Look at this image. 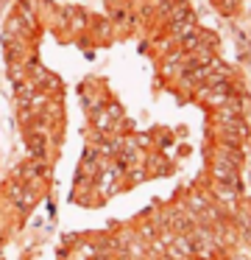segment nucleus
Returning a JSON list of instances; mask_svg holds the SVG:
<instances>
[{"mask_svg": "<svg viewBox=\"0 0 251 260\" xmlns=\"http://www.w3.org/2000/svg\"><path fill=\"white\" fill-rule=\"evenodd\" d=\"M45 187H33V185H25V182L20 179H6L3 182V190H0V199H3L6 210H11L14 213V218H25L28 213H31L33 207L39 204V199H42Z\"/></svg>", "mask_w": 251, "mask_h": 260, "instance_id": "f257e3e1", "label": "nucleus"}, {"mask_svg": "<svg viewBox=\"0 0 251 260\" xmlns=\"http://www.w3.org/2000/svg\"><path fill=\"white\" fill-rule=\"evenodd\" d=\"M14 179L25 182L33 187H48V176H50V159H37V157H25L20 165L14 168Z\"/></svg>", "mask_w": 251, "mask_h": 260, "instance_id": "f03ea898", "label": "nucleus"}, {"mask_svg": "<svg viewBox=\"0 0 251 260\" xmlns=\"http://www.w3.org/2000/svg\"><path fill=\"white\" fill-rule=\"evenodd\" d=\"M165 257L167 260H195L190 235H173L165 246Z\"/></svg>", "mask_w": 251, "mask_h": 260, "instance_id": "7ed1b4c3", "label": "nucleus"}]
</instances>
